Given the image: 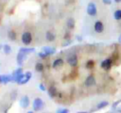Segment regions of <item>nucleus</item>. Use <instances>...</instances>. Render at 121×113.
I'll list each match as a JSON object with an SVG mask.
<instances>
[{
  "label": "nucleus",
  "instance_id": "5",
  "mask_svg": "<svg viewBox=\"0 0 121 113\" xmlns=\"http://www.w3.org/2000/svg\"><path fill=\"white\" fill-rule=\"evenodd\" d=\"M112 58H106L100 64L101 68L104 69V70H106V71H109L112 68Z\"/></svg>",
  "mask_w": 121,
  "mask_h": 113
},
{
  "label": "nucleus",
  "instance_id": "32",
  "mask_svg": "<svg viewBox=\"0 0 121 113\" xmlns=\"http://www.w3.org/2000/svg\"><path fill=\"white\" fill-rule=\"evenodd\" d=\"M114 2H116V3H120L121 0H114Z\"/></svg>",
  "mask_w": 121,
  "mask_h": 113
},
{
  "label": "nucleus",
  "instance_id": "14",
  "mask_svg": "<svg viewBox=\"0 0 121 113\" xmlns=\"http://www.w3.org/2000/svg\"><path fill=\"white\" fill-rule=\"evenodd\" d=\"M48 95L51 98H54L55 96H57V89L54 86L49 87V89H48Z\"/></svg>",
  "mask_w": 121,
  "mask_h": 113
},
{
  "label": "nucleus",
  "instance_id": "1",
  "mask_svg": "<svg viewBox=\"0 0 121 113\" xmlns=\"http://www.w3.org/2000/svg\"><path fill=\"white\" fill-rule=\"evenodd\" d=\"M21 40H22V42L25 45H29L31 43V41H32V34L29 31H25L22 34Z\"/></svg>",
  "mask_w": 121,
  "mask_h": 113
},
{
  "label": "nucleus",
  "instance_id": "17",
  "mask_svg": "<svg viewBox=\"0 0 121 113\" xmlns=\"http://www.w3.org/2000/svg\"><path fill=\"white\" fill-rule=\"evenodd\" d=\"M66 24H67V27H68L69 29H73V28L75 27V24H76L75 20H74L73 18H69V19L67 20Z\"/></svg>",
  "mask_w": 121,
  "mask_h": 113
},
{
  "label": "nucleus",
  "instance_id": "26",
  "mask_svg": "<svg viewBox=\"0 0 121 113\" xmlns=\"http://www.w3.org/2000/svg\"><path fill=\"white\" fill-rule=\"evenodd\" d=\"M57 113H69V110L67 108H64V109H59L57 111Z\"/></svg>",
  "mask_w": 121,
  "mask_h": 113
},
{
  "label": "nucleus",
  "instance_id": "11",
  "mask_svg": "<svg viewBox=\"0 0 121 113\" xmlns=\"http://www.w3.org/2000/svg\"><path fill=\"white\" fill-rule=\"evenodd\" d=\"M63 64H64V61H63L62 58H57V59L54 60V62H53V64H52V67H53L54 69H58V68L62 67Z\"/></svg>",
  "mask_w": 121,
  "mask_h": 113
},
{
  "label": "nucleus",
  "instance_id": "30",
  "mask_svg": "<svg viewBox=\"0 0 121 113\" xmlns=\"http://www.w3.org/2000/svg\"><path fill=\"white\" fill-rule=\"evenodd\" d=\"M116 110H117V112L121 113V106H120V107H117V108H116Z\"/></svg>",
  "mask_w": 121,
  "mask_h": 113
},
{
  "label": "nucleus",
  "instance_id": "29",
  "mask_svg": "<svg viewBox=\"0 0 121 113\" xmlns=\"http://www.w3.org/2000/svg\"><path fill=\"white\" fill-rule=\"evenodd\" d=\"M102 2H103L105 5H111L112 0H102Z\"/></svg>",
  "mask_w": 121,
  "mask_h": 113
},
{
  "label": "nucleus",
  "instance_id": "34",
  "mask_svg": "<svg viewBox=\"0 0 121 113\" xmlns=\"http://www.w3.org/2000/svg\"><path fill=\"white\" fill-rule=\"evenodd\" d=\"M0 83H2V78H1V75H0Z\"/></svg>",
  "mask_w": 121,
  "mask_h": 113
},
{
  "label": "nucleus",
  "instance_id": "27",
  "mask_svg": "<svg viewBox=\"0 0 121 113\" xmlns=\"http://www.w3.org/2000/svg\"><path fill=\"white\" fill-rule=\"evenodd\" d=\"M39 88H40V89H41V90H43V91H44V90H45V87H44V85H43V84H40V85H39Z\"/></svg>",
  "mask_w": 121,
  "mask_h": 113
},
{
  "label": "nucleus",
  "instance_id": "36",
  "mask_svg": "<svg viewBox=\"0 0 121 113\" xmlns=\"http://www.w3.org/2000/svg\"><path fill=\"white\" fill-rule=\"evenodd\" d=\"M1 49H2V45L0 44V50H1Z\"/></svg>",
  "mask_w": 121,
  "mask_h": 113
},
{
  "label": "nucleus",
  "instance_id": "8",
  "mask_svg": "<svg viewBox=\"0 0 121 113\" xmlns=\"http://www.w3.org/2000/svg\"><path fill=\"white\" fill-rule=\"evenodd\" d=\"M84 84H85L86 87H92V86H94L95 84V76L93 74L88 75L86 77L85 81H84Z\"/></svg>",
  "mask_w": 121,
  "mask_h": 113
},
{
  "label": "nucleus",
  "instance_id": "12",
  "mask_svg": "<svg viewBox=\"0 0 121 113\" xmlns=\"http://www.w3.org/2000/svg\"><path fill=\"white\" fill-rule=\"evenodd\" d=\"M43 50L47 56H52L56 53V49L54 47H51V46H45L43 48Z\"/></svg>",
  "mask_w": 121,
  "mask_h": 113
},
{
  "label": "nucleus",
  "instance_id": "37",
  "mask_svg": "<svg viewBox=\"0 0 121 113\" xmlns=\"http://www.w3.org/2000/svg\"><path fill=\"white\" fill-rule=\"evenodd\" d=\"M110 113H115V112H110Z\"/></svg>",
  "mask_w": 121,
  "mask_h": 113
},
{
  "label": "nucleus",
  "instance_id": "24",
  "mask_svg": "<svg viewBox=\"0 0 121 113\" xmlns=\"http://www.w3.org/2000/svg\"><path fill=\"white\" fill-rule=\"evenodd\" d=\"M113 17H114V19L117 20V21L121 20V9H116V10L114 11V13H113Z\"/></svg>",
  "mask_w": 121,
  "mask_h": 113
},
{
  "label": "nucleus",
  "instance_id": "35",
  "mask_svg": "<svg viewBox=\"0 0 121 113\" xmlns=\"http://www.w3.org/2000/svg\"><path fill=\"white\" fill-rule=\"evenodd\" d=\"M26 113H33L32 111H28V112H26Z\"/></svg>",
  "mask_w": 121,
  "mask_h": 113
},
{
  "label": "nucleus",
  "instance_id": "22",
  "mask_svg": "<svg viewBox=\"0 0 121 113\" xmlns=\"http://www.w3.org/2000/svg\"><path fill=\"white\" fill-rule=\"evenodd\" d=\"M3 51H4V53H5L6 55H9V54L11 53V47H10L9 44H5V45L3 46Z\"/></svg>",
  "mask_w": 121,
  "mask_h": 113
},
{
  "label": "nucleus",
  "instance_id": "3",
  "mask_svg": "<svg viewBox=\"0 0 121 113\" xmlns=\"http://www.w3.org/2000/svg\"><path fill=\"white\" fill-rule=\"evenodd\" d=\"M96 12H97V10H96L95 4L93 3V2H90L88 4V6H87V13L90 16H95L96 15Z\"/></svg>",
  "mask_w": 121,
  "mask_h": 113
},
{
  "label": "nucleus",
  "instance_id": "19",
  "mask_svg": "<svg viewBox=\"0 0 121 113\" xmlns=\"http://www.w3.org/2000/svg\"><path fill=\"white\" fill-rule=\"evenodd\" d=\"M43 69H44V66H43V64L42 62H37V63H36V65H35V70H36L37 72H43Z\"/></svg>",
  "mask_w": 121,
  "mask_h": 113
},
{
  "label": "nucleus",
  "instance_id": "4",
  "mask_svg": "<svg viewBox=\"0 0 121 113\" xmlns=\"http://www.w3.org/2000/svg\"><path fill=\"white\" fill-rule=\"evenodd\" d=\"M43 106V102L41 98H36L33 101V109L35 111H40Z\"/></svg>",
  "mask_w": 121,
  "mask_h": 113
},
{
  "label": "nucleus",
  "instance_id": "25",
  "mask_svg": "<svg viewBox=\"0 0 121 113\" xmlns=\"http://www.w3.org/2000/svg\"><path fill=\"white\" fill-rule=\"evenodd\" d=\"M38 56H39V57L42 58V59H44V58H46V57L48 56L44 52H40V53L38 54Z\"/></svg>",
  "mask_w": 121,
  "mask_h": 113
},
{
  "label": "nucleus",
  "instance_id": "7",
  "mask_svg": "<svg viewBox=\"0 0 121 113\" xmlns=\"http://www.w3.org/2000/svg\"><path fill=\"white\" fill-rule=\"evenodd\" d=\"M94 29L96 33H102L104 31V24L101 21H96L94 24Z\"/></svg>",
  "mask_w": 121,
  "mask_h": 113
},
{
  "label": "nucleus",
  "instance_id": "20",
  "mask_svg": "<svg viewBox=\"0 0 121 113\" xmlns=\"http://www.w3.org/2000/svg\"><path fill=\"white\" fill-rule=\"evenodd\" d=\"M108 105H109V103H108L107 101H102V102H100V103L97 104L96 108H97V109H102V108L108 106Z\"/></svg>",
  "mask_w": 121,
  "mask_h": 113
},
{
  "label": "nucleus",
  "instance_id": "28",
  "mask_svg": "<svg viewBox=\"0 0 121 113\" xmlns=\"http://www.w3.org/2000/svg\"><path fill=\"white\" fill-rule=\"evenodd\" d=\"M120 102H121V101H117V102L113 103V105H112V108H113V109H116V106L118 105V104H119Z\"/></svg>",
  "mask_w": 121,
  "mask_h": 113
},
{
  "label": "nucleus",
  "instance_id": "31",
  "mask_svg": "<svg viewBox=\"0 0 121 113\" xmlns=\"http://www.w3.org/2000/svg\"><path fill=\"white\" fill-rule=\"evenodd\" d=\"M118 41L121 43V35H120V37H119V39H118Z\"/></svg>",
  "mask_w": 121,
  "mask_h": 113
},
{
  "label": "nucleus",
  "instance_id": "13",
  "mask_svg": "<svg viewBox=\"0 0 121 113\" xmlns=\"http://www.w3.org/2000/svg\"><path fill=\"white\" fill-rule=\"evenodd\" d=\"M45 38H46V40H48V41H53V40H55V39H56V35H55V33L52 32L51 30H48V31L46 32V34H45Z\"/></svg>",
  "mask_w": 121,
  "mask_h": 113
},
{
  "label": "nucleus",
  "instance_id": "15",
  "mask_svg": "<svg viewBox=\"0 0 121 113\" xmlns=\"http://www.w3.org/2000/svg\"><path fill=\"white\" fill-rule=\"evenodd\" d=\"M21 73H23V69H22V68H18V69H16V70L12 73V74H11V81H14L15 77L18 76V75L21 74Z\"/></svg>",
  "mask_w": 121,
  "mask_h": 113
},
{
  "label": "nucleus",
  "instance_id": "2",
  "mask_svg": "<svg viewBox=\"0 0 121 113\" xmlns=\"http://www.w3.org/2000/svg\"><path fill=\"white\" fill-rule=\"evenodd\" d=\"M67 63L71 66V67H77L78 63V56L76 54H71L67 56Z\"/></svg>",
  "mask_w": 121,
  "mask_h": 113
},
{
  "label": "nucleus",
  "instance_id": "6",
  "mask_svg": "<svg viewBox=\"0 0 121 113\" xmlns=\"http://www.w3.org/2000/svg\"><path fill=\"white\" fill-rule=\"evenodd\" d=\"M26 54L25 52L19 50V52H18V54H17V57H16V59H17V64H18L19 66L23 65L24 60L26 59Z\"/></svg>",
  "mask_w": 121,
  "mask_h": 113
},
{
  "label": "nucleus",
  "instance_id": "18",
  "mask_svg": "<svg viewBox=\"0 0 121 113\" xmlns=\"http://www.w3.org/2000/svg\"><path fill=\"white\" fill-rule=\"evenodd\" d=\"M1 78H2V83H4V84H7L11 81V75H9V74L1 75Z\"/></svg>",
  "mask_w": 121,
  "mask_h": 113
},
{
  "label": "nucleus",
  "instance_id": "23",
  "mask_svg": "<svg viewBox=\"0 0 121 113\" xmlns=\"http://www.w3.org/2000/svg\"><path fill=\"white\" fill-rule=\"evenodd\" d=\"M20 50L23 51V52H25L26 55H27V54H30V53H32V52L35 51L34 48H28V47H22V48H20Z\"/></svg>",
  "mask_w": 121,
  "mask_h": 113
},
{
  "label": "nucleus",
  "instance_id": "33",
  "mask_svg": "<svg viewBox=\"0 0 121 113\" xmlns=\"http://www.w3.org/2000/svg\"><path fill=\"white\" fill-rule=\"evenodd\" d=\"M77 113H87V112H85V111H78V112H77Z\"/></svg>",
  "mask_w": 121,
  "mask_h": 113
},
{
  "label": "nucleus",
  "instance_id": "21",
  "mask_svg": "<svg viewBox=\"0 0 121 113\" xmlns=\"http://www.w3.org/2000/svg\"><path fill=\"white\" fill-rule=\"evenodd\" d=\"M85 66H86V68H87V69H89V70H91V69H93V68L95 67V61H94L93 59H90V60H87V62H86V64H85Z\"/></svg>",
  "mask_w": 121,
  "mask_h": 113
},
{
  "label": "nucleus",
  "instance_id": "10",
  "mask_svg": "<svg viewBox=\"0 0 121 113\" xmlns=\"http://www.w3.org/2000/svg\"><path fill=\"white\" fill-rule=\"evenodd\" d=\"M20 105H21V106L23 108H26L29 105V98H28V96H26V95L23 96L21 98V100H20Z\"/></svg>",
  "mask_w": 121,
  "mask_h": 113
},
{
  "label": "nucleus",
  "instance_id": "16",
  "mask_svg": "<svg viewBox=\"0 0 121 113\" xmlns=\"http://www.w3.org/2000/svg\"><path fill=\"white\" fill-rule=\"evenodd\" d=\"M8 38L10 40H15L16 38H17V34L14 30H9V33H8Z\"/></svg>",
  "mask_w": 121,
  "mask_h": 113
},
{
  "label": "nucleus",
  "instance_id": "9",
  "mask_svg": "<svg viewBox=\"0 0 121 113\" xmlns=\"http://www.w3.org/2000/svg\"><path fill=\"white\" fill-rule=\"evenodd\" d=\"M31 76H32L31 72H26V73L24 74V77H23V78H22V80L20 81L19 85H24V84H26V83H27V82L30 80Z\"/></svg>",
  "mask_w": 121,
  "mask_h": 113
}]
</instances>
